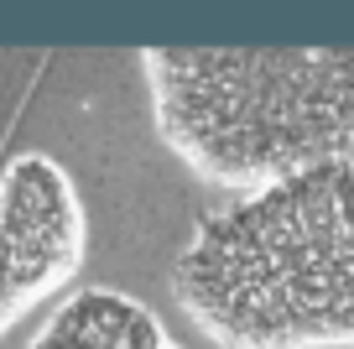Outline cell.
<instances>
[{"instance_id": "obj_1", "label": "cell", "mask_w": 354, "mask_h": 349, "mask_svg": "<svg viewBox=\"0 0 354 349\" xmlns=\"http://www.w3.org/2000/svg\"><path fill=\"white\" fill-rule=\"evenodd\" d=\"M172 297L219 349L354 344V167H308L209 214Z\"/></svg>"}, {"instance_id": "obj_2", "label": "cell", "mask_w": 354, "mask_h": 349, "mask_svg": "<svg viewBox=\"0 0 354 349\" xmlns=\"http://www.w3.org/2000/svg\"><path fill=\"white\" fill-rule=\"evenodd\" d=\"M156 125L188 167L266 188L354 146V53L167 47L146 53Z\"/></svg>"}, {"instance_id": "obj_3", "label": "cell", "mask_w": 354, "mask_h": 349, "mask_svg": "<svg viewBox=\"0 0 354 349\" xmlns=\"http://www.w3.org/2000/svg\"><path fill=\"white\" fill-rule=\"evenodd\" d=\"M84 256L73 188L42 156H21L0 183V334L68 287Z\"/></svg>"}, {"instance_id": "obj_4", "label": "cell", "mask_w": 354, "mask_h": 349, "mask_svg": "<svg viewBox=\"0 0 354 349\" xmlns=\"http://www.w3.org/2000/svg\"><path fill=\"white\" fill-rule=\"evenodd\" d=\"M32 349H177V344L136 297L88 287V292H73L37 328Z\"/></svg>"}]
</instances>
